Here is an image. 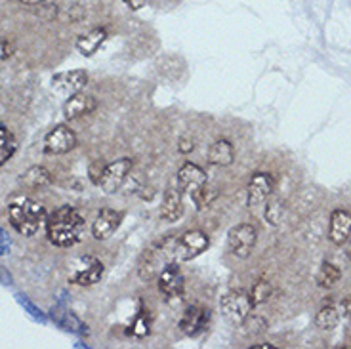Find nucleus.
Segmentation results:
<instances>
[{"instance_id":"nucleus-7","label":"nucleus","mask_w":351,"mask_h":349,"mask_svg":"<svg viewBox=\"0 0 351 349\" xmlns=\"http://www.w3.org/2000/svg\"><path fill=\"white\" fill-rule=\"evenodd\" d=\"M132 170V158H119L111 165L104 166L101 170V176H99V182L97 185L101 187V191L107 193V195H113L117 193L123 184L126 182V178L130 174Z\"/></svg>"},{"instance_id":"nucleus-1","label":"nucleus","mask_w":351,"mask_h":349,"mask_svg":"<svg viewBox=\"0 0 351 349\" xmlns=\"http://www.w3.org/2000/svg\"><path fill=\"white\" fill-rule=\"evenodd\" d=\"M46 231L50 243L60 248H69L80 243L84 233V219L71 206H62L46 221Z\"/></svg>"},{"instance_id":"nucleus-22","label":"nucleus","mask_w":351,"mask_h":349,"mask_svg":"<svg viewBox=\"0 0 351 349\" xmlns=\"http://www.w3.org/2000/svg\"><path fill=\"white\" fill-rule=\"evenodd\" d=\"M340 319H342V313H340L338 304H328V306L321 307V311L317 313L315 324L321 330H330L340 323Z\"/></svg>"},{"instance_id":"nucleus-5","label":"nucleus","mask_w":351,"mask_h":349,"mask_svg":"<svg viewBox=\"0 0 351 349\" xmlns=\"http://www.w3.org/2000/svg\"><path fill=\"white\" fill-rule=\"evenodd\" d=\"M256 241H258V231L250 224H239L231 227L228 233V248L233 256L245 260L254 250Z\"/></svg>"},{"instance_id":"nucleus-37","label":"nucleus","mask_w":351,"mask_h":349,"mask_svg":"<svg viewBox=\"0 0 351 349\" xmlns=\"http://www.w3.org/2000/svg\"><path fill=\"white\" fill-rule=\"evenodd\" d=\"M348 258H350V260H351V237H350V239H348Z\"/></svg>"},{"instance_id":"nucleus-11","label":"nucleus","mask_w":351,"mask_h":349,"mask_svg":"<svg viewBox=\"0 0 351 349\" xmlns=\"http://www.w3.org/2000/svg\"><path fill=\"white\" fill-rule=\"evenodd\" d=\"M208 323H210V313L204 307L189 306L180 319V328L185 336L195 338L208 328Z\"/></svg>"},{"instance_id":"nucleus-31","label":"nucleus","mask_w":351,"mask_h":349,"mask_svg":"<svg viewBox=\"0 0 351 349\" xmlns=\"http://www.w3.org/2000/svg\"><path fill=\"white\" fill-rule=\"evenodd\" d=\"M338 307H340V313H342V317H351V294L350 296H346L338 304Z\"/></svg>"},{"instance_id":"nucleus-24","label":"nucleus","mask_w":351,"mask_h":349,"mask_svg":"<svg viewBox=\"0 0 351 349\" xmlns=\"http://www.w3.org/2000/svg\"><path fill=\"white\" fill-rule=\"evenodd\" d=\"M16 147H18V143H16L14 134L8 128L0 126V166L8 163L12 155L16 153Z\"/></svg>"},{"instance_id":"nucleus-18","label":"nucleus","mask_w":351,"mask_h":349,"mask_svg":"<svg viewBox=\"0 0 351 349\" xmlns=\"http://www.w3.org/2000/svg\"><path fill=\"white\" fill-rule=\"evenodd\" d=\"M50 184H52V176L44 166H31L25 174H21V178H19V185L29 189V191L43 189Z\"/></svg>"},{"instance_id":"nucleus-13","label":"nucleus","mask_w":351,"mask_h":349,"mask_svg":"<svg viewBox=\"0 0 351 349\" xmlns=\"http://www.w3.org/2000/svg\"><path fill=\"white\" fill-rule=\"evenodd\" d=\"M182 189L178 184H170L165 191L162 197V204H160V218L168 221V224H174L178 219L184 216V199H182Z\"/></svg>"},{"instance_id":"nucleus-35","label":"nucleus","mask_w":351,"mask_h":349,"mask_svg":"<svg viewBox=\"0 0 351 349\" xmlns=\"http://www.w3.org/2000/svg\"><path fill=\"white\" fill-rule=\"evenodd\" d=\"M19 2H23L27 6H38V4H43L44 0H19Z\"/></svg>"},{"instance_id":"nucleus-26","label":"nucleus","mask_w":351,"mask_h":349,"mask_svg":"<svg viewBox=\"0 0 351 349\" xmlns=\"http://www.w3.org/2000/svg\"><path fill=\"white\" fill-rule=\"evenodd\" d=\"M151 328V321L147 311H140V315L134 319V323L130 326V334L136 336V338H141V336H147Z\"/></svg>"},{"instance_id":"nucleus-29","label":"nucleus","mask_w":351,"mask_h":349,"mask_svg":"<svg viewBox=\"0 0 351 349\" xmlns=\"http://www.w3.org/2000/svg\"><path fill=\"white\" fill-rule=\"evenodd\" d=\"M16 300H18L19 306L23 307L27 313L31 315V317H33L35 321H40V323H44V321H46V315H44L43 311H40V309H38V307H36L35 304H33V302L29 300V298L23 296V294H16Z\"/></svg>"},{"instance_id":"nucleus-2","label":"nucleus","mask_w":351,"mask_h":349,"mask_svg":"<svg viewBox=\"0 0 351 349\" xmlns=\"http://www.w3.org/2000/svg\"><path fill=\"white\" fill-rule=\"evenodd\" d=\"M8 218L12 227L18 231L19 235L33 237L43 227L44 219H46V212H44L43 204H38L36 201L19 199V201L10 204Z\"/></svg>"},{"instance_id":"nucleus-23","label":"nucleus","mask_w":351,"mask_h":349,"mask_svg":"<svg viewBox=\"0 0 351 349\" xmlns=\"http://www.w3.org/2000/svg\"><path fill=\"white\" fill-rule=\"evenodd\" d=\"M342 279V271L338 269L334 263L325 262L321 265V269L317 273V285L321 288H332L336 287Z\"/></svg>"},{"instance_id":"nucleus-36","label":"nucleus","mask_w":351,"mask_h":349,"mask_svg":"<svg viewBox=\"0 0 351 349\" xmlns=\"http://www.w3.org/2000/svg\"><path fill=\"white\" fill-rule=\"evenodd\" d=\"M252 349H275V346L273 344H256L252 346Z\"/></svg>"},{"instance_id":"nucleus-33","label":"nucleus","mask_w":351,"mask_h":349,"mask_svg":"<svg viewBox=\"0 0 351 349\" xmlns=\"http://www.w3.org/2000/svg\"><path fill=\"white\" fill-rule=\"evenodd\" d=\"M180 151H182V153H189V151H193V141H189V140L180 141Z\"/></svg>"},{"instance_id":"nucleus-15","label":"nucleus","mask_w":351,"mask_h":349,"mask_svg":"<svg viewBox=\"0 0 351 349\" xmlns=\"http://www.w3.org/2000/svg\"><path fill=\"white\" fill-rule=\"evenodd\" d=\"M88 75L84 71H65V73H60L52 79V88L60 94H77L82 88L86 86Z\"/></svg>"},{"instance_id":"nucleus-12","label":"nucleus","mask_w":351,"mask_h":349,"mask_svg":"<svg viewBox=\"0 0 351 349\" xmlns=\"http://www.w3.org/2000/svg\"><path fill=\"white\" fill-rule=\"evenodd\" d=\"M273 189H275V182L271 176L263 172L252 176L248 184V208H258L260 204H263L271 197Z\"/></svg>"},{"instance_id":"nucleus-27","label":"nucleus","mask_w":351,"mask_h":349,"mask_svg":"<svg viewBox=\"0 0 351 349\" xmlns=\"http://www.w3.org/2000/svg\"><path fill=\"white\" fill-rule=\"evenodd\" d=\"M216 197H218V191H216V189H214V187L208 184L201 193H197L191 201L195 202V206H197V208L202 210V208H206V206H210L212 201H214Z\"/></svg>"},{"instance_id":"nucleus-4","label":"nucleus","mask_w":351,"mask_h":349,"mask_svg":"<svg viewBox=\"0 0 351 349\" xmlns=\"http://www.w3.org/2000/svg\"><path fill=\"white\" fill-rule=\"evenodd\" d=\"M104 277V263L94 256H82L77 258L69 271V282L79 287H90L96 285Z\"/></svg>"},{"instance_id":"nucleus-3","label":"nucleus","mask_w":351,"mask_h":349,"mask_svg":"<svg viewBox=\"0 0 351 349\" xmlns=\"http://www.w3.org/2000/svg\"><path fill=\"white\" fill-rule=\"evenodd\" d=\"M252 307H254V304L250 300V294L245 290H231L219 302L221 315L226 317L228 323L235 324V326L245 324L246 319L250 317Z\"/></svg>"},{"instance_id":"nucleus-32","label":"nucleus","mask_w":351,"mask_h":349,"mask_svg":"<svg viewBox=\"0 0 351 349\" xmlns=\"http://www.w3.org/2000/svg\"><path fill=\"white\" fill-rule=\"evenodd\" d=\"M124 4H126L132 12H138V10H141L147 4V0H124Z\"/></svg>"},{"instance_id":"nucleus-10","label":"nucleus","mask_w":351,"mask_h":349,"mask_svg":"<svg viewBox=\"0 0 351 349\" xmlns=\"http://www.w3.org/2000/svg\"><path fill=\"white\" fill-rule=\"evenodd\" d=\"M77 145V136L69 126L60 124L53 130H50L44 138V151L50 155H63L69 153L71 149Z\"/></svg>"},{"instance_id":"nucleus-28","label":"nucleus","mask_w":351,"mask_h":349,"mask_svg":"<svg viewBox=\"0 0 351 349\" xmlns=\"http://www.w3.org/2000/svg\"><path fill=\"white\" fill-rule=\"evenodd\" d=\"M282 212H285V204L281 201H269L267 206H265V219L271 224V226H277L282 218Z\"/></svg>"},{"instance_id":"nucleus-19","label":"nucleus","mask_w":351,"mask_h":349,"mask_svg":"<svg viewBox=\"0 0 351 349\" xmlns=\"http://www.w3.org/2000/svg\"><path fill=\"white\" fill-rule=\"evenodd\" d=\"M107 38V31L106 29H94V31H90L86 35L79 36V40H77V50H79L82 56H94V53L101 48V44L106 43Z\"/></svg>"},{"instance_id":"nucleus-14","label":"nucleus","mask_w":351,"mask_h":349,"mask_svg":"<svg viewBox=\"0 0 351 349\" xmlns=\"http://www.w3.org/2000/svg\"><path fill=\"white\" fill-rule=\"evenodd\" d=\"M121 212H117L113 208H104L97 214L96 221L92 226V235L97 241H107L109 237L114 235V231L121 226Z\"/></svg>"},{"instance_id":"nucleus-21","label":"nucleus","mask_w":351,"mask_h":349,"mask_svg":"<svg viewBox=\"0 0 351 349\" xmlns=\"http://www.w3.org/2000/svg\"><path fill=\"white\" fill-rule=\"evenodd\" d=\"M52 319H53V323L60 324V326H62V328H65V330L77 332V334H84V332H86V326L80 323L79 319L71 313L69 309H65L63 306L53 307Z\"/></svg>"},{"instance_id":"nucleus-34","label":"nucleus","mask_w":351,"mask_h":349,"mask_svg":"<svg viewBox=\"0 0 351 349\" xmlns=\"http://www.w3.org/2000/svg\"><path fill=\"white\" fill-rule=\"evenodd\" d=\"M0 282H2V285H12V275L6 273L2 267H0Z\"/></svg>"},{"instance_id":"nucleus-6","label":"nucleus","mask_w":351,"mask_h":349,"mask_svg":"<svg viewBox=\"0 0 351 349\" xmlns=\"http://www.w3.org/2000/svg\"><path fill=\"white\" fill-rule=\"evenodd\" d=\"M210 245L208 235L201 231V229H193L187 231L178 241H174V260H182V262H189L197 256H201Z\"/></svg>"},{"instance_id":"nucleus-9","label":"nucleus","mask_w":351,"mask_h":349,"mask_svg":"<svg viewBox=\"0 0 351 349\" xmlns=\"http://www.w3.org/2000/svg\"><path fill=\"white\" fill-rule=\"evenodd\" d=\"M185 279L182 271L178 267V263H167L162 271L158 273V290L167 296V300H176L184 294Z\"/></svg>"},{"instance_id":"nucleus-20","label":"nucleus","mask_w":351,"mask_h":349,"mask_svg":"<svg viewBox=\"0 0 351 349\" xmlns=\"http://www.w3.org/2000/svg\"><path fill=\"white\" fill-rule=\"evenodd\" d=\"M235 158V149L228 140L214 141L208 149V163L216 166H229Z\"/></svg>"},{"instance_id":"nucleus-25","label":"nucleus","mask_w":351,"mask_h":349,"mask_svg":"<svg viewBox=\"0 0 351 349\" xmlns=\"http://www.w3.org/2000/svg\"><path fill=\"white\" fill-rule=\"evenodd\" d=\"M248 294H250V300H252L254 306H262V304H265L271 298L273 288L267 280H258Z\"/></svg>"},{"instance_id":"nucleus-8","label":"nucleus","mask_w":351,"mask_h":349,"mask_svg":"<svg viewBox=\"0 0 351 349\" xmlns=\"http://www.w3.org/2000/svg\"><path fill=\"white\" fill-rule=\"evenodd\" d=\"M178 185L185 195H189L193 199L197 193H201L206 185V172L202 170L201 166L193 165V163H185L180 170H178Z\"/></svg>"},{"instance_id":"nucleus-30","label":"nucleus","mask_w":351,"mask_h":349,"mask_svg":"<svg viewBox=\"0 0 351 349\" xmlns=\"http://www.w3.org/2000/svg\"><path fill=\"white\" fill-rule=\"evenodd\" d=\"M12 248V239L10 235L0 227V256H6Z\"/></svg>"},{"instance_id":"nucleus-17","label":"nucleus","mask_w":351,"mask_h":349,"mask_svg":"<svg viewBox=\"0 0 351 349\" xmlns=\"http://www.w3.org/2000/svg\"><path fill=\"white\" fill-rule=\"evenodd\" d=\"M351 237V214L348 210H334L330 216V227H328V239L334 245L342 246L348 243Z\"/></svg>"},{"instance_id":"nucleus-16","label":"nucleus","mask_w":351,"mask_h":349,"mask_svg":"<svg viewBox=\"0 0 351 349\" xmlns=\"http://www.w3.org/2000/svg\"><path fill=\"white\" fill-rule=\"evenodd\" d=\"M97 107V99L94 96H90V94H82V92H77V94H73V96L65 101L63 105V115H65V119H80V117H84V115H90L92 111H96Z\"/></svg>"}]
</instances>
